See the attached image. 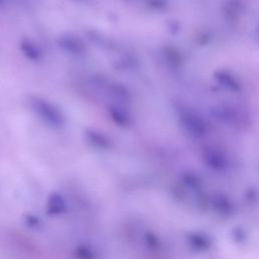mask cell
<instances>
[{
  "instance_id": "52a82bcc",
  "label": "cell",
  "mask_w": 259,
  "mask_h": 259,
  "mask_svg": "<svg viewBox=\"0 0 259 259\" xmlns=\"http://www.w3.org/2000/svg\"><path fill=\"white\" fill-rule=\"evenodd\" d=\"M75 256L77 259H94L92 251L86 246H79L75 250Z\"/></svg>"
},
{
  "instance_id": "7a4b0ae2",
  "label": "cell",
  "mask_w": 259,
  "mask_h": 259,
  "mask_svg": "<svg viewBox=\"0 0 259 259\" xmlns=\"http://www.w3.org/2000/svg\"><path fill=\"white\" fill-rule=\"evenodd\" d=\"M57 45L63 51L74 56H82L86 52L84 41L73 34H63L59 36L57 38Z\"/></svg>"
},
{
  "instance_id": "277c9868",
  "label": "cell",
  "mask_w": 259,
  "mask_h": 259,
  "mask_svg": "<svg viewBox=\"0 0 259 259\" xmlns=\"http://www.w3.org/2000/svg\"><path fill=\"white\" fill-rule=\"evenodd\" d=\"M213 78L220 83L222 86L228 88L232 91L241 90V83L239 79L231 72L226 70H218L213 73Z\"/></svg>"
},
{
  "instance_id": "7c38bea8",
  "label": "cell",
  "mask_w": 259,
  "mask_h": 259,
  "mask_svg": "<svg viewBox=\"0 0 259 259\" xmlns=\"http://www.w3.org/2000/svg\"><path fill=\"white\" fill-rule=\"evenodd\" d=\"M258 35H259V27H258Z\"/></svg>"
},
{
  "instance_id": "30bf717a",
  "label": "cell",
  "mask_w": 259,
  "mask_h": 259,
  "mask_svg": "<svg viewBox=\"0 0 259 259\" xmlns=\"http://www.w3.org/2000/svg\"><path fill=\"white\" fill-rule=\"evenodd\" d=\"M74 1H77V2H88L89 0H74Z\"/></svg>"
},
{
  "instance_id": "5b68a950",
  "label": "cell",
  "mask_w": 259,
  "mask_h": 259,
  "mask_svg": "<svg viewBox=\"0 0 259 259\" xmlns=\"http://www.w3.org/2000/svg\"><path fill=\"white\" fill-rule=\"evenodd\" d=\"M20 50L23 55L31 61H38L41 58V52L39 48L33 41H30L28 39L21 40Z\"/></svg>"
},
{
  "instance_id": "9c48e42d",
  "label": "cell",
  "mask_w": 259,
  "mask_h": 259,
  "mask_svg": "<svg viewBox=\"0 0 259 259\" xmlns=\"http://www.w3.org/2000/svg\"><path fill=\"white\" fill-rule=\"evenodd\" d=\"M147 5L154 9H164L167 6V0H146Z\"/></svg>"
},
{
  "instance_id": "6da1fadb",
  "label": "cell",
  "mask_w": 259,
  "mask_h": 259,
  "mask_svg": "<svg viewBox=\"0 0 259 259\" xmlns=\"http://www.w3.org/2000/svg\"><path fill=\"white\" fill-rule=\"evenodd\" d=\"M29 106L32 111L46 124L54 128L63 127L66 123V118L62 110L51 101L37 96L29 98Z\"/></svg>"
},
{
  "instance_id": "3957f363",
  "label": "cell",
  "mask_w": 259,
  "mask_h": 259,
  "mask_svg": "<svg viewBox=\"0 0 259 259\" xmlns=\"http://www.w3.org/2000/svg\"><path fill=\"white\" fill-rule=\"evenodd\" d=\"M67 207H68L67 202L61 194L54 192L48 196L47 206H46L48 214L52 217L61 215L67 211Z\"/></svg>"
},
{
  "instance_id": "ba28073f",
  "label": "cell",
  "mask_w": 259,
  "mask_h": 259,
  "mask_svg": "<svg viewBox=\"0 0 259 259\" xmlns=\"http://www.w3.org/2000/svg\"><path fill=\"white\" fill-rule=\"evenodd\" d=\"M24 222H25L26 226H28V227L31 228V229H36V228H38V227L40 226V223H41V222L39 221V219H38L36 215L31 214V213L25 214V217H24Z\"/></svg>"
},
{
  "instance_id": "8fae6325",
  "label": "cell",
  "mask_w": 259,
  "mask_h": 259,
  "mask_svg": "<svg viewBox=\"0 0 259 259\" xmlns=\"http://www.w3.org/2000/svg\"><path fill=\"white\" fill-rule=\"evenodd\" d=\"M2 3H3V0H0V7L2 6Z\"/></svg>"
},
{
  "instance_id": "8992f818",
  "label": "cell",
  "mask_w": 259,
  "mask_h": 259,
  "mask_svg": "<svg viewBox=\"0 0 259 259\" xmlns=\"http://www.w3.org/2000/svg\"><path fill=\"white\" fill-rule=\"evenodd\" d=\"M85 136H86V139L87 141L92 144L93 146L95 147H100V148H104L106 147V144H107V141L106 139L100 135L99 133L95 132V131H91V130H88L86 133H85Z\"/></svg>"
}]
</instances>
